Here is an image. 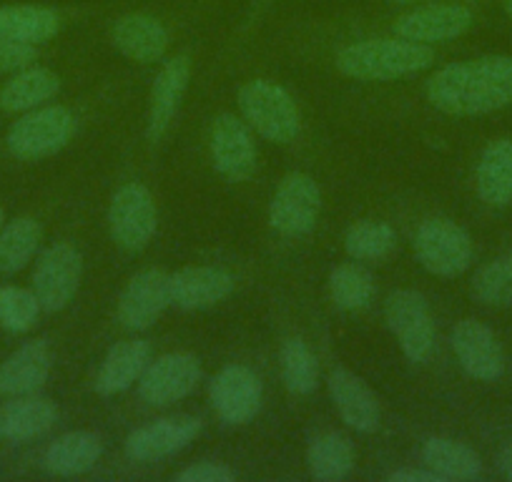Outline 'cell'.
Returning a JSON list of instances; mask_svg holds the SVG:
<instances>
[{
	"label": "cell",
	"mask_w": 512,
	"mask_h": 482,
	"mask_svg": "<svg viewBox=\"0 0 512 482\" xmlns=\"http://www.w3.org/2000/svg\"><path fill=\"white\" fill-rule=\"evenodd\" d=\"M427 101L447 116H485L512 103V56L450 63L427 81Z\"/></svg>",
	"instance_id": "obj_1"
},
{
	"label": "cell",
	"mask_w": 512,
	"mask_h": 482,
	"mask_svg": "<svg viewBox=\"0 0 512 482\" xmlns=\"http://www.w3.org/2000/svg\"><path fill=\"white\" fill-rule=\"evenodd\" d=\"M435 61V51L425 43L392 38H364L347 43L337 53V71L354 81H397L412 76Z\"/></svg>",
	"instance_id": "obj_2"
},
{
	"label": "cell",
	"mask_w": 512,
	"mask_h": 482,
	"mask_svg": "<svg viewBox=\"0 0 512 482\" xmlns=\"http://www.w3.org/2000/svg\"><path fill=\"white\" fill-rule=\"evenodd\" d=\"M239 108L251 131L272 144H292L302 131V113L279 83L264 78L244 83L239 88Z\"/></svg>",
	"instance_id": "obj_3"
},
{
	"label": "cell",
	"mask_w": 512,
	"mask_h": 482,
	"mask_svg": "<svg viewBox=\"0 0 512 482\" xmlns=\"http://www.w3.org/2000/svg\"><path fill=\"white\" fill-rule=\"evenodd\" d=\"M76 134V118L66 106H46L26 113L8 129V149L16 159L38 161L58 154Z\"/></svg>",
	"instance_id": "obj_4"
},
{
	"label": "cell",
	"mask_w": 512,
	"mask_h": 482,
	"mask_svg": "<svg viewBox=\"0 0 512 482\" xmlns=\"http://www.w3.org/2000/svg\"><path fill=\"white\" fill-rule=\"evenodd\" d=\"M159 214L151 191L141 181L123 184L108 206V231L123 252H144L154 239Z\"/></svg>",
	"instance_id": "obj_5"
},
{
	"label": "cell",
	"mask_w": 512,
	"mask_h": 482,
	"mask_svg": "<svg viewBox=\"0 0 512 482\" xmlns=\"http://www.w3.org/2000/svg\"><path fill=\"white\" fill-rule=\"evenodd\" d=\"M384 322L410 362L422 365L435 349V319L430 304L415 289H397L384 302Z\"/></svg>",
	"instance_id": "obj_6"
},
{
	"label": "cell",
	"mask_w": 512,
	"mask_h": 482,
	"mask_svg": "<svg viewBox=\"0 0 512 482\" xmlns=\"http://www.w3.org/2000/svg\"><path fill=\"white\" fill-rule=\"evenodd\" d=\"M417 262L435 277H457L472 262V239L452 219H427L417 229L415 239Z\"/></svg>",
	"instance_id": "obj_7"
},
{
	"label": "cell",
	"mask_w": 512,
	"mask_h": 482,
	"mask_svg": "<svg viewBox=\"0 0 512 482\" xmlns=\"http://www.w3.org/2000/svg\"><path fill=\"white\" fill-rule=\"evenodd\" d=\"M322 214V189L309 174H287L269 204V224L282 236H304Z\"/></svg>",
	"instance_id": "obj_8"
},
{
	"label": "cell",
	"mask_w": 512,
	"mask_h": 482,
	"mask_svg": "<svg viewBox=\"0 0 512 482\" xmlns=\"http://www.w3.org/2000/svg\"><path fill=\"white\" fill-rule=\"evenodd\" d=\"M83 257L68 241H56L41 254L33 272V292L46 312H61L78 294Z\"/></svg>",
	"instance_id": "obj_9"
},
{
	"label": "cell",
	"mask_w": 512,
	"mask_h": 482,
	"mask_svg": "<svg viewBox=\"0 0 512 482\" xmlns=\"http://www.w3.org/2000/svg\"><path fill=\"white\" fill-rule=\"evenodd\" d=\"M475 23V13L462 3H425L392 21V33L405 41L445 43L465 36Z\"/></svg>",
	"instance_id": "obj_10"
},
{
	"label": "cell",
	"mask_w": 512,
	"mask_h": 482,
	"mask_svg": "<svg viewBox=\"0 0 512 482\" xmlns=\"http://www.w3.org/2000/svg\"><path fill=\"white\" fill-rule=\"evenodd\" d=\"M199 382V359L189 352H171L149 362L139 380V395L146 405L166 407L189 397Z\"/></svg>",
	"instance_id": "obj_11"
},
{
	"label": "cell",
	"mask_w": 512,
	"mask_h": 482,
	"mask_svg": "<svg viewBox=\"0 0 512 482\" xmlns=\"http://www.w3.org/2000/svg\"><path fill=\"white\" fill-rule=\"evenodd\" d=\"M211 161L214 169L229 181H246L256 171V144L251 126L234 113H219L211 124Z\"/></svg>",
	"instance_id": "obj_12"
},
{
	"label": "cell",
	"mask_w": 512,
	"mask_h": 482,
	"mask_svg": "<svg viewBox=\"0 0 512 482\" xmlns=\"http://www.w3.org/2000/svg\"><path fill=\"white\" fill-rule=\"evenodd\" d=\"M111 43L121 56L134 63H156L171 46V28L161 16L131 11L111 23Z\"/></svg>",
	"instance_id": "obj_13"
},
{
	"label": "cell",
	"mask_w": 512,
	"mask_h": 482,
	"mask_svg": "<svg viewBox=\"0 0 512 482\" xmlns=\"http://www.w3.org/2000/svg\"><path fill=\"white\" fill-rule=\"evenodd\" d=\"M171 304V274L164 269H144L128 279L118 299V322L131 332L149 329Z\"/></svg>",
	"instance_id": "obj_14"
},
{
	"label": "cell",
	"mask_w": 512,
	"mask_h": 482,
	"mask_svg": "<svg viewBox=\"0 0 512 482\" xmlns=\"http://www.w3.org/2000/svg\"><path fill=\"white\" fill-rule=\"evenodd\" d=\"M452 349L462 370L480 382H495L505 372V354L495 332L477 319H462L452 329Z\"/></svg>",
	"instance_id": "obj_15"
},
{
	"label": "cell",
	"mask_w": 512,
	"mask_h": 482,
	"mask_svg": "<svg viewBox=\"0 0 512 482\" xmlns=\"http://www.w3.org/2000/svg\"><path fill=\"white\" fill-rule=\"evenodd\" d=\"M211 405L226 425H246L262 407V380L244 365H229L211 382Z\"/></svg>",
	"instance_id": "obj_16"
},
{
	"label": "cell",
	"mask_w": 512,
	"mask_h": 482,
	"mask_svg": "<svg viewBox=\"0 0 512 482\" xmlns=\"http://www.w3.org/2000/svg\"><path fill=\"white\" fill-rule=\"evenodd\" d=\"M201 420L191 415L164 417L139 427L126 437V455L134 462H154L184 450L199 437Z\"/></svg>",
	"instance_id": "obj_17"
},
{
	"label": "cell",
	"mask_w": 512,
	"mask_h": 482,
	"mask_svg": "<svg viewBox=\"0 0 512 482\" xmlns=\"http://www.w3.org/2000/svg\"><path fill=\"white\" fill-rule=\"evenodd\" d=\"M191 81V56L179 53L161 66L149 98V139L161 141L174 121L179 103L184 98L186 86Z\"/></svg>",
	"instance_id": "obj_18"
},
{
	"label": "cell",
	"mask_w": 512,
	"mask_h": 482,
	"mask_svg": "<svg viewBox=\"0 0 512 482\" xmlns=\"http://www.w3.org/2000/svg\"><path fill=\"white\" fill-rule=\"evenodd\" d=\"M329 395H332L334 407H337L339 417L347 427L357 432H374L379 427V410L377 395L367 387V382L362 377H357L354 372L337 367V370L329 372Z\"/></svg>",
	"instance_id": "obj_19"
},
{
	"label": "cell",
	"mask_w": 512,
	"mask_h": 482,
	"mask_svg": "<svg viewBox=\"0 0 512 482\" xmlns=\"http://www.w3.org/2000/svg\"><path fill=\"white\" fill-rule=\"evenodd\" d=\"M234 292V277L221 267H184L171 274V304L179 309H209Z\"/></svg>",
	"instance_id": "obj_20"
},
{
	"label": "cell",
	"mask_w": 512,
	"mask_h": 482,
	"mask_svg": "<svg viewBox=\"0 0 512 482\" xmlns=\"http://www.w3.org/2000/svg\"><path fill=\"white\" fill-rule=\"evenodd\" d=\"M51 375V347L46 339L21 344L6 362H0V397L33 395Z\"/></svg>",
	"instance_id": "obj_21"
},
{
	"label": "cell",
	"mask_w": 512,
	"mask_h": 482,
	"mask_svg": "<svg viewBox=\"0 0 512 482\" xmlns=\"http://www.w3.org/2000/svg\"><path fill=\"white\" fill-rule=\"evenodd\" d=\"M58 422V407L48 397L18 395L0 405V440L28 442L46 435Z\"/></svg>",
	"instance_id": "obj_22"
},
{
	"label": "cell",
	"mask_w": 512,
	"mask_h": 482,
	"mask_svg": "<svg viewBox=\"0 0 512 482\" xmlns=\"http://www.w3.org/2000/svg\"><path fill=\"white\" fill-rule=\"evenodd\" d=\"M151 362V344L144 339H123L108 349L101 370L96 375V392L103 397L126 392L141 380Z\"/></svg>",
	"instance_id": "obj_23"
},
{
	"label": "cell",
	"mask_w": 512,
	"mask_h": 482,
	"mask_svg": "<svg viewBox=\"0 0 512 482\" xmlns=\"http://www.w3.org/2000/svg\"><path fill=\"white\" fill-rule=\"evenodd\" d=\"M63 16L51 6L38 3H16V6H0V36L13 41L41 46L61 33Z\"/></svg>",
	"instance_id": "obj_24"
},
{
	"label": "cell",
	"mask_w": 512,
	"mask_h": 482,
	"mask_svg": "<svg viewBox=\"0 0 512 482\" xmlns=\"http://www.w3.org/2000/svg\"><path fill=\"white\" fill-rule=\"evenodd\" d=\"M475 189L487 206L512 204V139H495L485 146L477 161Z\"/></svg>",
	"instance_id": "obj_25"
},
{
	"label": "cell",
	"mask_w": 512,
	"mask_h": 482,
	"mask_svg": "<svg viewBox=\"0 0 512 482\" xmlns=\"http://www.w3.org/2000/svg\"><path fill=\"white\" fill-rule=\"evenodd\" d=\"M103 455V442L93 432H68L61 435L43 457V467L51 475L76 477L96 467Z\"/></svg>",
	"instance_id": "obj_26"
},
{
	"label": "cell",
	"mask_w": 512,
	"mask_h": 482,
	"mask_svg": "<svg viewBox=\"0 0 512 482\" xmlns=\"http://www.w3.org/2000/svg\"><path fill=\"white\" fill-rule=\"evenodd\" d=\"M422 460L442 480H475L482 472L480 455L465 442L447 437H430L422 447Z\"/></svg>",
	"instance_id": "obj_27"
},
{
	"label": "cell",
	"mask_w": 512,
	"mask_h": 482,
	"mask_svg": "<svg viewBox=\"0 0 512 482\" xmlns=\"http://www.w3.org/2000/svg\"><path fill=\"white\" fill-rule=\"evenodd\" d=\"M61 88V78L51 68L28 66L18 71L6 86L0 88V108L3 111H28L51 101Z\"/></svg>",
	"instance_id": "obj_28"
},
{
	"label": "cell",
	"mask_w": 512,
	"mask_h": 482,
	"mask_svg": "<svg viewBox=\"0 0 512 482\" xmlns=\"http://www.w3.org/2000/svg\"><path fill=\"white\" fill-rule=\"evenodd\" d=\"M354 462H357L354 445L349 442V437L339 435V432H324L309 442L307 465L314 480H344V477L352 475Z\"/></svg>",
	"instance_id": "obj_29"
},
{
	"label": "cell",
	"mask_w": 512,
	"mask_h": 482,
	"mask_svg": "<svg viewBox=\"0 0 512 482\" xmlns=\"http://www.w3.org/2000/svg\"><path fill=\"white\" fill-rule=\"evenodd\" d=\"M43 229L33 216H18L0 229V274H16L36 257Z\"/></svg>",
	"instance_id": "obj_30"
},
{
	"label": "cell",
	"mask_w": 512,
	"mask_h": 482,
	"mask_svg": "<svg viewBox=\"0 0 512 482\" xmlns=\"http://www.w3.org/2000/svg\"><path fill=\"white\" fill-rule=\"evenodd\" d=\"M374 294L372 277L367 269L357 262H344L332 269L329 274V297L334 307L344 312H357V309L369 307Z\"/></svg>",
	"instance_id": "obj_31"
},
{
	"label": "cell",
	"mask_w": 512,
	"mask_h": 482,
	"mask_svg": "<svg viewBox=\"0 0 512 482\" xmlns=\"http://www.w3.org/2000/svg\"><path fill=\"white\" fill-rule=\"evenodd\" d=\"M282 380L292 395H312L319 382V365L304 339L292 337L282 344Z\"/></svg>",
	"instance_id": "obj_32"
},
{
	"label": "cell",
	"mask_w": 512,
	"mask_h": 482,
	"mask_svg": "<svg viewBox=\"0 0 512 482\" xmlns=\"http://www.w3.org/2000/svg\"><path fill=\"white\" fill-rule=\"evenodd\" d=\"M344 249L354 262H377L395 249V229L384 221H354L344 234Z\"/></svg>",
	"instance_id": "obj_33"
},
{
	"label": "cell",
	"mask_w": 512,
	"mask_h": 482,
	"mask_svg": "<svg viewBox=\"0 0 512 482\" xmlns=\"http://www.w3.org/2000/svg\"><path fill=\"white\" fill-rule=\"evenodd\" d=\"M472 294L487 307H510L512 304V254L485 264L472 277Z\"/></svg>",
	"instance_id": "obj_34"
},
{
	"label": "cell",
	"mask_w": 512,
	"mask_h": 482,
	"mask_svg": "<svg viewBox=\"0 0 512 482\" xmlns=\"http://www.w3.org/2000/svg\"><path fill=\"white\" fill-rule=\"evenodd\" d=\"M41 302L33 289L3 287L0 289V327L23 334L36 327L41 317Z\"/></svg>",
	"instance_id": "obj_35"
},
{
	"label": "cell",
	"mask_w": 512,
	"mask_h": 482,
	"mask_svg": "<svg viewBox=\"0 0 512 482\" xmlns=\"http://www.w3.org/2000/svg\"><path fill=\"white\" fill-rule=\"evenodd\" d=\"M38 61V48L31 43L0 36V73H16Z\"/></svg>",
	"instance_id": "obj_36"
},
{
	"label": "cell",
	"mask_w": 512,
	"mask_h": 482,
	"mask_svg": "<svg viewBox=\"0 0 512 482\" xmlns=\"http://www.w3.org/2000/svg\"><path fill=\"white\" fill-rule=\"evenodd\" d=\"M234 470L226 467L224 462H196V465L186 467L176 475L179 482H231L234 480Z\"/></svg>",
	"instance_id": "obj_37"
},
{
	"label": "cell",
	"mask_w": 512,
	"mask_h": 482,
	"mask_svg": "<svg viewBox=\"0 0 512 482\" xmlns=\"http://www.w3.org/2000/svg\"><path fill=\"white\" fill-rule=\"evenodd\" d=\"M392 482H440L442 477L432 470H397L390 475Z\"/></svg>",
	"instance_id": "obj_38"
},
{
	"label": "cell",
	"mask_w": 512,
	"mask_h": 482,
	"mask_svg": "<svg viewBox=\"0 0 512 482\" xmlns=\"http://www.w3.org/2000/svg\"><path fill=\"white\" fill-rule=\"evenodd\" d=\"M497 467H500L502 477L512 480V442L500 452V457H497Z\"/></svg>",
	"instance_id": "obj_39"
},
{
	"label": "cell",
	"mask_w": 512,
	"mask_h": 482,
	"mask_svg": "<svg viewBox=\"0 0 512 482\" xmlns=\"http://www.w3.org/2000/svg\"><path fill=\"white\" fill-rule=\"evenodd\" d=\"M392 6H420L422 0H387Z\"/></svg>",
	"instance_id": "obj_40"
},
{
	"label": "cell",
	"mask_w": 512,
	"mask_h": 482,
	"mask_svg": "<svg viewBox=\"0 0 512 482\" xmlns=\"http://www.w3.org/2000/svg\"><path fill=\"white\" fill-rule=\"evenodd\" d=\"M502 8H505L507 18H510V21H512V0H502Z\"/></svg>",
	"instance_id": "obj_41"
},
{
	"label": "cell",
	"mask_w": 512,
	"mask_h": 482,
	"mask_svg": "<svg viewBox=\"0 0 512 482\" xmlns=\"http://www.w3.org/2000/svg\"><path fill=\"white\" fill-rule=\"evenodd\" d=\"M3 221H6V216H3V209H0V229H3Z\"/></svg>",
	"instance_id": "obj_42"
}]
</instances>
